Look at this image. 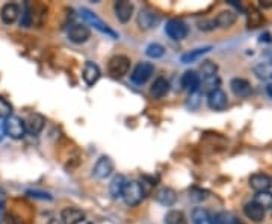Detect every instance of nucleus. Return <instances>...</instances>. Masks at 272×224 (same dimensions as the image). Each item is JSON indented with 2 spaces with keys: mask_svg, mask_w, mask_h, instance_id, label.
Returning a JSON list of instances; mask_svg holds the SVG:
<instances>
[{
  "mask_svg": "<svg viewBox=\"0 0 272 224\" xmlns=\"http://www.w3.org/2000/svg\"><path fill=\"white\" fill-rule=\"evenodd\" d=\"M121 197H123V200H124L126 205L136 206V205H139V203L144 200V197H145V189H144L142 183H139V182H136V180H132V182H127V185H126V188H124Z\"/></svg>",
  "mask_w": 272,
  "mask_h": 224,
  "instance_id": "1",
  "label": "nucleus"
},
{
  "mask_svg": "<svg viewBox=\"0 0 272 224\" xmlns=\"http://www.w3.org/2000/svg\"><path fill=\"white\" fill-rule=\"evenodd\" d=\"M80 14H82V18L90 24V26H92L94 29H97L98 32H101V34H104V35H107V37H111L112 40H117L118 38V34L114 31V29H111L109 28V24H106L103 20H100L94 12H91L90 9H82L80 11Z\"/></svg>",
  "mask_w": 272,
  "mask_h": 224,
  "instance_id": "2",
  "label": "nucleus"
},
{
  "mask_svg": "<svg viewBox=\"0 0 272 224\" xmlns=\"http://www.w3.org/2000/svg\"><path fill=\"white\" fill-rule=\"evenodd\" d=\"M130 70V59L123 55H117L109 59L107 62V71L114 78H123L129 73Z\"/></svg>",
  "mask_w": 272,
  "mask_h": 224,
  "instance_id": "3",
  "label": "nucleus"
},
{
  "mask_svg": "<svg viewBox=\"0 0 272 224\" xmlns=\"http://www.w3.org/2000/svg\"><path fill=\"white\" fill-rule=\"evenodd\" d=\"M165 34L171 40H174V41H181V40H184L187 37L189 29H187V24L183 20H180V18H173V20H170L167 23Z\"/></svg>",
  "mask_w": 272,
  "mask_h": 224,
  "instance_id": "4",
  "label": "nucleus"
},
{
  "mask_svg": "<svg viewBox=\"0 0 272 224\" xmlns=\"http://www.w3.org/2000/svg\"><path fill=\"white\" fill-rule=\"evenodd\" d=\"M153 73H154V65L153 64H150V62H141V64L136 65L135 70L132 71L130 79H132V82L135 85H142V84H145L151 78Z\"/></svg>",
  "mask_w": 272,
  "mask_h": 224,
  "instance_id": "5",
  "label": "nucleus"
},
{
  "mask_svg": "<svg viewBox=\"0 0 272 224\" xmlns=\"http://www.w3.org/2000/svg\"><path fill=\"white\" fill-rule=\"evenodd\" d=\"M26 134V123L15 115H11L6 118V135H9L12 139H21Z\"/></svg>",
  "mask_w": 272,
  "mask_h": 224,
  "instance_id": "6",
  "label": "nucleus"
},
{
  "mask_svg": "<svg viewBox=\"0 0 272 224\" xmlns=\"http://www.w3.org/2000/svg\"><path fill=\"white\" fill-rule=\"evenodd\" d=\"M114 171V162L111 158L107 156H101L97 164L94 165V170H92V175L97 178V179H106L112 175Z\"/></svg>",
  "mask_w": 272,
  "mask_h": 224,
  "instance_id": "7",
  "label": "nucleus"
},
{
  "mask_svg": "<svg viewBox=\"0 0 272 224\" xmlns=\"http://www.w3.org/2000/svg\"><path fill=\"white\" fill-rule=\"evenodd\" d=\"M159 23V17L154 11L145 8V9H141V12L138 14V26L144 31H148L151 28H154L156 24Z\"/></svg>",
  "mask_w": 272,
  "mask_h": 224,
  "instance_id": "8",
  "label": "nucleus"
},
{
  "mask_svg": "<svg viewBox=\"0 0 272 224\" xmlns=\"http://www.w3.org/2000/svg\"><path fill=\"white\" fill-rule=\"evenodd\" d=\"M91 32L90 29L85 24H73L68 29V38L70 41L76 43V44H82L87 43L90 40Z\"/></svg>",
  "mask_w": 272,
  "mask_h": 224,
  "instance_id": "9",
  "label": "nucleus"
},
{
  "mask_svg": "<svg viewBox=\"0 0 272 224\" xmlns=\"http://www.w3.org/2000/svg\"><path fill=\"white\" fill-rule=\"evenodd\" d=\"M207 105L213 111H224L227 108V105H228L227 94L221 88L210 92V94H207Z\"/></svg>",
  "mask_w": 272,
  "mask_h": 224,
  "instance_id": "10",
  "label": "nucleus"
},
{
  "mask_svg": "<svg viewBox=\"0 0 272 224\" xmlns=\"http://www.w3.org/2000/svg\"><path fill=\"white\" fill-rule=\"evenodd\" d=\"M250 186L256 191V192H263V191H269L272 188V178L265 175V173H256L250 178Z\"/></svg>",
  "mask_w": 272,
  "mask_h": 224,
  "instance_id": "11",
  "label": "nucleus"
},
{
  "mask_svg": "<svg viewBox=\"0 0 272 224\" xmlns=\"http://www.w3.org/2000/svg\"><path fill=\"white\" fill-rule=\"evenodd\" d=\"M114 11H115L117 18L121 23H127L133 15V5L130 2H126V0H120V2H115Z\"/></svg>",
  "mask_w": 272,
  "mask_h": 224,
  "instance_id": "12",
  "label": "nucleus"
},
{
  "mask_svg": "<svg viewBox=\"0 0 272 224\" xmlns=\"http://www.w3.org/2000/svg\"><path fill=\"white\" fill-rule=\"evenodd\" d=\"M20 17V6L17 3H6L0 11V18L5 24H12Z\"/></svg>",
  "mask_w": 272,
  "mask_h": 224,
  "instance_id": "13",
  "label": "nucleus"
},
{
  "mask_svg": "<svg viewBox=\"0 0 272 224\" xmlns=\"http://www.w3.org/2000/svg\"><path fill=\"white\" fill-rule=\"evenodd\" d=\"M200 81H201V76L197 74V71H186L180 78L181 88L189 91V92H194V91L198 90Z\"/></svg>",
  "mask_w": 272,
  "mask_h": 224,
  "instance_id": "14",
  "label": "nucleus"
},
{
  "mask_svg": "<svg viewBox=\"0 0 272 224\" xmlns=\"http://www.w3.org/2000/svg\"><path fill=\"white\" fill-rule=\"evenodd\" d=\"M61 220L64 224H79L84 223L85 220V214L80 209L76 208H65L61 212Z\"/></svg>",
  "mask_w": 272,
  "mask_h": 224,
  "instance_id": "15",
  "label": "nucleus"
},
{
  "mask_svg": "<svg viewBox=\"0 0 272 224\" xmlns=\"http://www.w3.org/2000/svg\"><path fill=\"white\" fill-rule=\"evenodd\" d=\"M243 212L247 215V218H250L254 223H262L265 220V209H262L259 205H256L254 202H250L243 206Z\"/></svg>",
  "mask_w": 272,
  "mask_h": 224,
  "instance_id": "16",
  "label": "nucleus"
},
{
  "mask_svg": "<svg viewBox=\"0 0 272 224\" xmlns=\"http://www.w3.org/2000/svg\"><path fill=\"white\" fill-rule=\"evenodd\" d=\"M230 88L237 97H248L251 94V85L247 79L242 78H234L230 81Z\"/></svg>",
  "mask_w": 272,
  "mask_h": 224,
  "instance_id": "17",
  "label": "nucleus"
},
{
  "mask_svg": "<svg viewBox=\"0 0 272 224\" xmlns=\"http://www.w3.org/2000/svg\"><path fill=\"white\" fill-rule=\"evenodd\" d=\"M100 76H101V73H100V68H98L97 64H94V62H87L85 64L82 78H84V81H85V84L88 87H92L94 84H97Z\"/></svg>",
  "mask_w": 272,
  "mask_h": 224,
  "instance_id": "18",
  "label": "nucleus"
},
{
  "mask_svg": "<svg viewBox=\"0 0 272 224\" xmlns=\"http://www.w3.org/2000/svg\"><path fill=\"white\" fill-rule=\"evenodd\" d=\"M220 85H221V79L218 78V74L216 76H209V78H201L198 91L201 94H210L213 91L220 90Z\"/></svg>",
  "mask_w": 272,
  "mask_h": 224,
  "instance_id": "19",
  "label": "nucleus"
},
{
  "mask_svg": "<svg viewBox=\"0 0 272 224\" xmlns=\"http://www.w3.org/2000/svg\"><path fill=\"white\" fill-rule=\"evenodd\" d=\"M45 118L40 114H34L29 117V120L26 121V132H29L31 135H38L43 128H44Z\"/></svg>",
  "mask_w": 272,
  "mask_h": 224,
  "instance_id": "20",
  "label": "nucleus"
},
{
  "mask_svg": "<svg viewBox=\"0 0 272 224\" xmlns=\"http://www.w3.org/2000/svg\"><path fill=\"white\" fill-rule=\"evenodd\" d=\"M156 200L164 206H173L177 200V195H176V191L171 188H160L156 192Z\"/></svg>",
  "mask_w": 272,
  "mask_h": 224,
  "instance_id": "21",
  "label": "nucleus"
},
{
  "mask_svg": "<svg viewBox=\"0 0 272 224\" xmlns=\"http://www.w3.org/2000/svg\"><path fill=\"white\" fill-rule=\"evenodd\" d=\"M213 21H215L216 28L227 29V28H230V26H233V24H234V21H236V12H234V11H231V9L221 11V12L216 15V18H215Z\"/></svg>",
  "mask_w": 272,
  "mask_h": 224,
  "instance_id": "22",
  "label": "nucleus"
},
{
  "mask_svg": "<svg viewBox=\"0 0 272 224\" xmlns=\"http://www.w3.org/2000/svg\"><path fill=\"white\" fill-rule=\"evenodd\" d=\"M170 91V82L165 79V78H157L154 81V84L151 85V90L150 94L154 97V98H162L164 95H167Z\"/></svg>",
  "mask_w": 272,
  "mask_h": 224,
  "instance_id": "23",
  "label": "nucleus"
},
{
  "mask_svg": "<svg viewBox=\"0 0 272 224\" xmlns=\"http://www.w3.org/2000/svg\"><path fill=\"white\" fill-rule=\"evenodd\" d=\"M192 223L213 224V214H210L206 208H195L192 211Z\"/></svg>",
  "mask_w": 272,
  "mask_h": 224,
  "instance_id": "24",
  "label": "nucleus"
},
{
  "mask_svg": "<svg viewBox=\"0 0 272 224\" xmlns=\"http://www.w3.org/2000/svg\"><path fill=\"white\" fill-rule=\"evenodd\" d=\"M126 185H127V179H126L123 175L115 176V178L112 179V182H111V185H109L111 195H112L114 198L121 197V195H123V191H124V188H126Z\"/></svg>",
  "mask_w": 272,
  "mask_h": 224,
  "instance_id": "25",
  "label": "nucleus"
},
{
  "mask_svg": "<svg viewBox=\"0 0 272 224\" xmlns=\"http://www.w3.org/2000/svg\"><path fill=\"white\" fill-rule=\"evenodd\" d=\"M210 50H212V47H210V45H207V47H201V48H195V50H191V52H187V53L181 55L180 61L183 62V64H191V62H194V61L200 59L201 56H204L206 53H209Z\"/></svg>",
  "mask_w": 272,
  "mask_h": 224,
  "instance_id": "26",
  "label": "nucleus"
},
{
  "mask_svg": "<svg viewBox=\"0 0 272 224\" xmlns=\"http://www.w3.org/2000/svg\"><path fill=\"white\" fill-rule=\"evenodd\" d=\"M254 74L260 81H272V62H262L254 67Z\"/></svg>",
  "mask_w": 272,
  "mask_h": 224,
  "instance_id": "27",
  "label": "nucleus"
},
{
  "mask_svg": "<svg viewBox=\"0 0 272 224\" xmlns=\"http://www.w3.org/2000/svg\"><path fill=\"white\" fill-rule=\"evenodd\" d=\"M253 202L256 205H259L262 209H272V192L269 191H263V192H256Z\"/></svg>",
  "mask_w": 272,
  "mask_h": 224,
  "instance_id": "28",
  "label": "nucleus"
},
{
  "mask_svg": "<svg viewBox=\"0 0 272 224\" xmlns=\"http://www.w3.org/2000/svg\"><path fill=\"white\" fill-rule=\"evenodd\" d=\"M263 21H265V18H263V15H262L257 9L251 8V9L248 11V28H250V29H256V28L262 26Z\"/></svg>",
  "mask_w": 272,
  "mask_h": 224,
  "instance_id": "29",
  "label": "nucleus"
},
{
  "mask_svg": "<svg viewBox=\"0 0 272 224\" xmlns=\"http://www.w3.org/2000/svg\"><path fill=\"white\" fill-rule=\"evenodd\" d=\"M165 223L167 224H187V220L181 211H170L165 215Z\"/></svg>",
  "mask_w": 272,
  "mask_h": 224,
  "instance_id": "30",
  "label": "nucleus"
},
{
  "mask_svg": "<svg viewBox=\"0 0 272 224\" xmlns=\"http://www.w3.org/2000/svg\"><path fill=\"white\" fill-rule=\"evenodd\" d=\"M218 71V65L212 61H204L200 67V73L201 78H209V76H216Z\"/></svg>",
  "mask_w": 272,
  "mask_h": 224,
  "instance_id": "31",
  "label": "nucleus"
},
{
  "mask_svg": "<svg viewBox=\"0 0 272 224\" xmlns=\"http://www.w3.org/2000/svg\"><path fill=\"white\" fill-rule=\"evenodd\" d=\"M145 55L148 58H153V59H157V58H162L165 55V48L164 45L157 44V43H153L145 48Z\"/></svg>",
  "mask_w": 272,
  "mask_h": 224,
  "instance_id": "32",
  "label": "nucleus"
},
{
  "mask_svg": "<svg viewBox=\"0 0 272 224\" xmlns=\"http://www.w3.org/2000/svg\"><path fill=\"white\" fill-rule=\"evenodd\" d=\"M201 92L197 90L194 91V92H189V97H187V102H186V106L189 108V109H198V106H200V103H201Z\"/></svg>",
  "mask_w": 272,
  "mask_h": 224,
  "instance_id": "33",
  "label": "nucleus"
},
{
  "mask_svg": "<svg viewBox=\"0 0 272 224\" xmlns=\"http://www.w3.org/2000/svg\"><path fill=\"white\" fill-rule=\"evenodd\" d=\"M12 115V105L0 95V118H9Z\"/></svg>",
  "mask_w": 272,
  "mask_h": 224,
  "instance_id": "34",
  "label": "nucleus"
},
{
  "mask_svg": "<svg viewBox=\"0 0 272 224\" xmlns=\"http://www.w3.org/2000/svg\"><path fill=\"white\" fill-rule=\"evenodd\" d=\"M189 194H191V198L192 200H197V202H200V200H204V198H207V191H203V189H198V188H192L191 191H189Z\"/></svg>",
  "mask_w": 272,
  "mask_h": 224,
  "instance_id": "35",
  "label": "nucleus"
},
{
  "mask_svg": "<svg viewBox=\"0 0 272 224\" xmlns=\"http://www.w3.org/2000/svg\"><path fill=\"white\" fill-rule=\"evenodd\" d=\"M28 195L34 197V198H40V200H51V195L48 192H43V191H38V189L28 191Z\"/></svg>",
  "mask_w": 272,
  "mask_h": 224,
  "instance_id": "36",
  "label": "nucleus"
},
{
  "mask_svg": "<svg viewBox=\"0 0 272 224\" xmlns=\"http://www.w3.org/2000/svg\"><path fill=\"white\" fill-rule=\"evenodd\" d=\"M216 28V24H215V21L212 20V21H204V23H200V29L201 31H212V29H215Z\"/></svg>",
  "mask_w": 272,
  "mask_h": 224,
  "instance_id": "37",
  "label": "nucleus"
},
{
  "mask_svg": "<svg viewBox=\"0 0 272 224\" xmlns=\"http://www.w3.org/2000/svg\"><path fill=\"white\" fill-rule=\"evenodd\" d=\"M5 135H6V120L0 118V141L5 138Z\"/></svg>",
  "mask_w": 272,
  "mask_h": 224,
  "instance_id": "38",
  "label": "nucleus"
},
{
  "mask_svg": "<svg viewBox=\"0 0 272 224\" xmlns=\"http://www.w3.org/2000/svg\"><path fill=\"white\" fill-rule=\"evenodd\" d=\"M260 6L263 9H269L272 8V0H260Z\"/></svg>",
  "mask_w": 272,
  "mask_h": 224,
  "instance_id": "39",
  "label": "nucleus"
},
{
  "mask_svg": "<svg viewBox=\"0 0 272 224\" xmlns=\"http://www.w3.org/2000/svg\"><path fill=\"white\" fill-rule=\"evenodd\" d=\"M268 94H269V95L272 97V84L269 85V87H268Z\"/></svg>",
  "mask_w": 272,
  "mask_h": 224,
  "instance_id": "40",
  "label": "nucleus"
},
{
  "mask_svg": "<svg viewBox=\"0 0 272 224\" xmlns=\"http://www.w3.org/2000/svg\"><path fill=\"white\" fill-rule=\"evenodd\" d=\"M2 208H3V200L0 198V209H2Z\"/></svg>",
  "mask_w": 272,
  "mask_h": 224,
  "instance_id": "41",
  "label": "nucleus"
}]
</instances>
